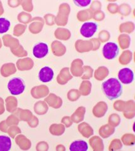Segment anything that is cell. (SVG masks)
Returning a JSON list of instances; mask_svg holds the SVG:
<instances>
[{
    "instance_id": "obj_1",
    "label": "cell",
    "mask_w": 135,
    "mask_h": 151,
    "mask_svg": "<svg viewBox=\"0 0 135 151\" xmlns=\"http://www.w3.org/2000/svg\"><path fill=\"white\" fill-rule=\"evenodd\" d=\"M102 90L110 100L119 98L123 93V85L116 78H111L102 83Z\"/></svg>"
},
{
    "instance_id": "obj_2",
    "label": "cell",
    "mask_w": 135,
    "mask_h": 151,
    "mask_svg": "<svg viewBox=\"0 0 135 151\" xmlns=\"http://www.w3.org/2000/svg\"><path fill=\"white\" fill-rule=\"evenodd\" d=\"M25 83L20 77H13L8 83V89L13 95L22 94L25 90Z\"/></svg>"
},
{
    "instance_id": "obj_3",
    "label": "cell",
    "mask_w": 135,
    "mask_h": 151,
    "mask_svg": "<svg viewBox=\"0 0 135 151\" xmlns=\"http://www.w3.org/2000/svg\"><path fill=\"white\" fill-rule=\"evenodd\" d=\"M119 48L118 44L114 42H108L103 48V54L105 58L113 60L119 54Z\"/></svg>"
},
{
    "instance_id": "obj_4",
    "label": "cell",
    "mask_w": 135,
    "mask_h": 151,
    "mask_svg": "<svg viewBox=\"0 0 135 151\" xmlns=\"http://www.w3.org/2000/svg\"><path fill=\"white\" fill-rule=\"evenodd\" d=\"M98 29V25L95 22L84 23L80 29V32L84 37L91 38L96 33Z\"/></svg>"
},
{
    "instance_id": "obj_5",
    "label": "cell",
    "mask_w": 135,
    "mask_h": 151,
    "mask_svg": "<svg viewBox=\"0 0 135 151\" xmlns=\"http://www.w3.org/2000/svg\"><path fill=\"white\" fill-rule=\"evenodd\" d=\"M48 51V46L47 43L39 42L34 45L33 48V55L35 58H43L47 56Z\"/></svg>"
},
{
    "instance_id": "obj_6",
    "label": "cell",
    "mask_w": 135,
    "mask_h": 151,
    "mask_svg": "<svg viewBox=\"0 0 135 151\" xmlns=\"http://www.w3.org/2000/svg\"><path fill=\"white\" fill-rule=\"evenodd\" d=\"M118 76L120 82L124 84H129L134 80V73L132 70L129 68H124L120 70Z\"/></svg>"
},
{
    "instance_id": "obj_7",
    "label": "cell",
    "mask_w": 135,
    "mask_h": 151,
    "mask_svg": "<svg viewBox=\"0 0 135 151\" xmlns=\"http://www.w3.org/2000/svg\"><path fill=\"white\" fill-rule=\"evenodd\" d=\"M54 72L52 68L44 67L42 68L38 72V77L40 81L43 83H47L52 81L53 78Z\"/></svg>"
},
{
    "instance_id": "obj_8",
    "label": "cell",
    "mask_w": 135,
    "mask_h": 151,
    "mask_svg": "<svg viewBox=\"0 0 135 151\" xmlns=\"http://www.w3.org/2000/svg\"><path fill=\"white\" fill-rule=\"evenodd\" d=\"M87 143L82 140H78L73 142L69 147V150L72 151H86L88 150Z\"/></svg>"
},
{
    "instance_id": "obj_9",
    "label": "cell",
    "mask_w": 135,
    "mask_h": 151,
    "mask_svg": "<svg viewBox=\"0 0 135 151\" xmlns=\"http://www.w3.org/2000/svg\"><path fill=\"white\" fill-rule=\"evenodd\" d=\"M12 139L6 135H0V151H8L12 148Z\"/></svg>"
},
{
    "instance_id": "obj_10",
    "label": "cell",
    "mask_w": 135,
    "mask_h": 151,
    "mask_svg": "<svg viewBox=\"0 0 135 151\" xmlns=\"http://www.w3.org/2000/svg\"><path fill=\"white\" fill-rule=\"evenodd\" d=\"M11 26V23L5 18H0V34L7 32Z\"/></svg>"
},
{
    "instance_id": "obj_11",
    "label": "cell",
    "mask_w": 135,
    "mask_h": 151,
    "mask_svg": "<svg viewBox=\"0 0 135 151\" xmlns=\"http://www.w3.org/2000/svg\"><path fill=\"white\" fill-rule=\"evenodd\" d=\"M74 3L76 4L77 6L86 7L91 3V0H87V1H74Z\"/></svg>"
}]
</instances>
